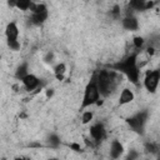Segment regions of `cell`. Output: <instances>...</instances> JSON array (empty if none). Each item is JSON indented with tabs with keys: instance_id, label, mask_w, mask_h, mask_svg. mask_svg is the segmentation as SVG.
Masks as SVG:
<instances>
[{
	"instance_id": "28",
	"label": "cell",
	"mask_w": 160,
	"mask_h": 160,
	"mask_svg": "<svg viewBox=\"0 0 160 160\" xmlns=\"http://www.w3.org/2000/svg\"><path fill=\"white\" fill-rule=\"evenodd\" d=\"M146 160H149V159H146Z\"/></svg>"
},
{
	"instance_id": "2",
	"label": "cell",
	"mask_w": 160,
	"mask_h": 160,
	"mask_svg": "<svg viewBox=\"0 0 160 160\" xmlns=\"http://www.w3.org/2000/svg\"><path fill=\"white\" fill-rule=\"evenodd\" d=\"M95 74H96V80H98L101 98L109 96L115 90V88L118 86V84L120 81L119 72H116L111 69H102Z\"/></svg>"
},
{
	"instance_id": "19",
	"label": "cell",
	"mask_w": 160,
	"mask_h": 160,
	"mask_svg": "<svg viewBox=\"0 0 160 160\" xmlns=\"http://www.w3.org/2000/svg\"><path fill=\"white\" fill-rule=\"evenodd\" d=\"M94 111L92 110H89V109H86V110H82V112H81V124L82 125H89V124H91L92 122V120H94Z\"/></svg>"
},
{
	"instance_id": "12",
	"label": "cell",
	"mask_w": 160,
	"mask_h": 160,
	"mask_svg": "<svg viewBox=\"0 0 160 160\" xmlns=\"http://www.w3.org/2000/svg\"><path fill=\"white\" fill-rule=\"evenodd\" d=\"M134 100H135V92H134L132 89L125 86L120 90V94H119V98H118L119 106H125L128 104H131Z\"/></svg>"
},
{
	"instance_id": "23",
	"label": "cell",
	"mask_w": 160,
	"mask_h": 160,
	"mask_svg": "<svg viewBox=\"0 0 160 160\" xmlns=\"http://www.w3.org/2000/svg\"><path fill=\"white\" fill-rule=\"evenodd\" d=\"M54 59H55V56H54V52H51V51H49V52L44 56V61H45L46 64H52V62H54Z\"/></svg>"
},
{
	"instance_id": "8",
	"label": "cell",
	"mask_w": 160,
	"mask_h": 160,
	"mask_svg": "<svg viewBox=\"0 0 160 160\" xmlns=\"http://www.w3.org/2000/svg\"><path fill=\"white\" fill-rule=\"evenodd\" d=\"M125 154L124 144L119 139H112L109 145V158L111 160H119Z\"/></svg>"
},
{
	"instance_id": "29",
	"label": "cell",
	"mask_w": 160,
	"mask_h": 160,
	"mask_svg": "<svg viewBox=\"0 0 160 160\" xmlns=\"http://www.w3.org/2000/svg\"><path fill=\"white\" fill-rule=\"evenodd\" d=\"M139 160H140V159H139Z\"/></svg>"
},
{
	"instance_id": "27",
	"label": "cell",
	"mask_w": 160,
	"mask_h": 160,
	"mask_svg": "<svg viewBox=\"0 0 160 160\" xmlns=\"http://www.w3.org/2000/svg\"><path fill=\"white\" fill-rule=\"evenodd\" d=\"M50 160H55V159H50Z\"/></svg>"
},
{
	"instance_id": "14",
	"label": "cell",
	"mask_w": 160,
	"mask_h": 160,
	"mask_svg": "<svg viewBox=\"0 0 160 160\" xmlns=\"http://www.w3.org/2000/svg\"><path fill=\"white\" fill-rule=\"evenodd\" d=\"M8 5L21 11H30L34 2L31 0H12V1H8Z\"/></svg>"
},
{
	"instance_id": "17",
	"label": "cell",
	"mask_w": 160,
	"mask_h": 160,
	"mask_svg": "<svg viewBox=\"0 0 160 160\" xmlns=\"http://www.w3.org/2000/svg\"><path fill=\"white\" fill-rule=\"evenodd\" d=\"M46 144L49 148L51 149H58L60 148L61 145V138L56 134V132H50L48 136H46Z\"/></svg>"
},
{
	"instance_id": "4",
	"label": "cell",
	"mask_w": 160,
	"mask_h": 160,
	"mask_svg": "<svg viewBox=\"0 0 160 160\" xmlns=\"http://www.w3.org/2000/svg\"><path fill=\"white\" fill-rule=\"evenodd\" d=\"M148 120H149V111L139 110V111L131 114L130 116H128L125 119V122L128 124V126L130 128L131 131H134L139 135H144Z\"/></svg>"
},
{
	"instance_id": "15",
	"label": "cell",
	"mask_w": 160,
	"mask_h": 160,
	"mask_svg": "<svg viewBox=\"0 0 160 160\" xmlns=\"http://www.w3.org/2000/svg\"><path fill=\"white\" fill-rule=\"evenodd\" d=\"M66 71H68L66 64H65V62H62V61H59V62H56V64H54V65H52V74H54V76H55L59 81L64 80Z\"/></svg>"
},
{
	"instance_id": "5",
	"label": "cell",
	"mask_w": 160,
	"mask_h": 160,
	"mask_svg": "<svg viewBox=\"0 0 160 160\" xmlns=\"http://www.w3.org/2000/svg\"><path fill=\"white\" fill-rule=\"evenodd\" d=\"M49 18V9L45 4L42 2H34L31 10H30V16L29 21L34 26H41L46 22Z\"/></svg>"
},
{
	"instance_id": "26",
	"label": "cell",
	"mask_w": 160,
	"mask_h": 160,
	"mask_svg": "<svg viewBox=\"0 0 160 160\" xmlns=\"http://www.w3.org/2000/svg\"><path fill=\"white\" fill-rule=\"evenodd\" d=\"M15 160H24V158H19L18 156V158H15Z\"/></svg>"
},
{
	"instance_id": "21",
	"label": "cell",
	"mask_w": 160,
	"mask_h": 160,
	"mask_svg": "<svg viewBox=\"0 0 160 160\" xmlns=\"http://www.w3.org/2000/svg\"><path fill=\"white\" fill-rule=\"evenodd\" d=\"M6 45H8V48H9L11 51H19V50L21 49V42H20V40L6 42Z\"/></svg>"
},
{
	"instance_id": "22",
	"label": "cell",
	"mask_w": 160,
	"mask_h": 160,
	"mask_svg": "<svg viewBox=\"0 0 160 160\" xmlns=\"http://www.w3.org/2000/svg\"><path fill=\"white\" fill-rule=\"evenodd\" d=\"M69 148H70V150H72L74 152H81V151H82V146H81L79 142H76V141L70 142V144H69Z\"/></svg>"
},
{
	"instance_id": "7",
	"label": "cell",
	"mask_w": 160,
	"mask_h": 160,
	"mask_svg": "<svg viewBox=\"0 0 160 160\" xmlns=\"http://www.w3.org/2000/svg\"><path fill=\"white\" fill-rule=\"evenodd\" d=\"M89 135H90L91 140L95 144L102 142L106 139V136H108V130H106L105 124L101 122V121H98V122L91 124L90 128H89Z\"/></svg>"
},
{
	"instance_id": "9",
	"label": "cell",
	"mask_w": 160,
	"mask_h": 160,
	"mask_svg": "<svg viewBox=\"0 0 160 160\" xmlns=\"http://www.w3.org/2000/svg\"><path fill=\"white\" fill-rule=\"evenodd\" d=\"M121 28L126 31L130 32H135L140 29V22L138 20V18L134 14H126L122 19H121Z\"/></svg>"
},
{
	"instance_id": "13",
	"label": "cell",
	"mask_w": 160,
	"mask_h": 160,
	"mask_svg": "<svg viewBox=\"0 0 160 160\" xmlns=\"http://www.w3.org/2000/svg\"><path fill=\"white\" fill-rule=\"evenodd\" d=\"M129 9L131 10V12H138V11H145V10H150L155 2L152 1H145V0H131L129 1Z\"/></svg>"
},
{
	"instance_id": "16",
	"label": "cell",
	"mask_w": 160,
	"mask_h": 160,
	"mask_svg": "<svg viewBox=\"0 0 160 160\" xmlns=\"http://www.w3.org/2000/svg\"><path fill=\"white\" fill-rule=\"evenodd\" d=\"M30 68H29V62L28 61H22V62H20L18 66H16V69H15V78L18 79V80H22L28 74H30Z\"/></svg>"
},
{
	"instance_id": "1",
	"label": "cell",
	"mask_w": 160,
	"mask_h": 160,
	"mask_svg": "<svg viewBox=\"0 0 160 160\" xmlns=\"http://www.w3.org/2000/svg\"><path fill=\"white\" fill-rule=\"evenodd\" d=\"M109 69H111L119 74H122L128 79V81L135 86H138L140 82L141 72H140V66H139V60H138L136 52H131V54L126 55L124 59L110 65Z\"/></svg>"
},
{
	"instance_id": "20",
	"label": "cell",
	"mask_w": 160,
	"mask_h": 160,
	"mask_svg": "<svg viewBox=\"0 0 160 160\" xmlns=\"http://www.w3.org/2000/svg\"><path fill=\"white\" fill-rule=\"evenodd\" d=\"M139 159H140V152L136 149H130L125 155V160H139Z\"/></svg>"
},
{
	"instance_id": "18",
	"label": "cell",
	"mask_w": 160,
	"mask_h": 160,
	"mask_svg": "<svg viewBox=\"0 0 160 160\" xmlns=\"http://www.w3.org/2000/svg\"><path fill=\"white\" fill-rule=\"evenodd\" d=\"M146 44H148V40L141 35H135L132 38V45L136 50H142L144 48H146Z\"/></svg>"
},
{
	"instance_id": "11",
	"label": "cell",
	"mask_w": 160,
	"mask_h": 160,
	"mask_svg": "<svg viewBox=\"0 0 160 160\" xmlns=\"http://www.w3.org/2000/svg\"><path fill=\"white\" fill-rule=\"evenodd\" d=\"M4 34H5L6 42L18 41L19 40V36H20V29L18 26V22L16 21H9L6 24V26H5Z\"/></svg>"
},
{
	"instance_id": "24",
	"label": "cell",
	"mask_w": 160,
	"mask_h": 160,
	"mask_svg": "<svg viewBox=\"0 0 160 160\" xmlns=\"http://www.w3.org/2000/svg\"><path fill=\"white\" fill-rule=\"evenodd\" d=\"M54 95H55V89H54V88H48V89L45 90V96H46V99H51Z\"/></svg>"
},
{
	"instance_id": "10",
	"label": "cell",
	"mask_w": 160,
	"mask_h": 160,
	"mask_svg": "<svg viewBox=\"0 0 160 160\" xmlns=\"http://www.w3.org/2000/svg\"><path fill=\"white\" fill-rule=\"evenodd\" d=\"M20 82H21V85H22V88L26 90V91H34V90H36L38 88H40V85H41V80L39 79V76H36L35 74H32V72H30V74H28L22 80H20Z\"/></svg>"
},
{
	"instance_id": "25",
	"label": "cell",
	"mask_w": 160,
	"mask_h": 160,
	"mask_svg": "<svg viewBox=\"0 0 160 160\" xmlns=\"http://www.w3.org/2000/svg\"><path fill=\"white\" fill-rule=\"evenodd\" d=\"M145 149H146L149 152H152V154H154V152H156V150H158V149L155 148V145H154V144H151V142H148V144L145 145Z\"/></svg>"
},
{
	"instance_id": "6",
	"label": "cell",
	"mask_w": 160,
	"mask_h": 160,
	"mask_svg": "<svg viewBox=\"0 0 160 160\" xmlns=\"http://www.w3.org/2000/svg\"><path fill=\"white\" fill-rule=\"evenodd\" d=\"M160 85V69H150L142 78V86L149 94H155Z\"/></svg>"
},
{
	"instance_id": "3",
	"label": "cell",
	"mask_w": 160,
	"mask_h": 160,
	"mask_svg": "<svg viewBox=\"0 0 160 160\" xmlns=\"http://www.w3.org/2000/svg\"><path fill=\"white\" fill-rule=\"evenodd\" d=\"M101 102H102L101 101V94H100V89H99V85H98L96 74H92V76L90 78V80L86 82V85L84 88L80 109L86 110V109H90L94 105H100Z\"/></svg>"
}]
</instances>
